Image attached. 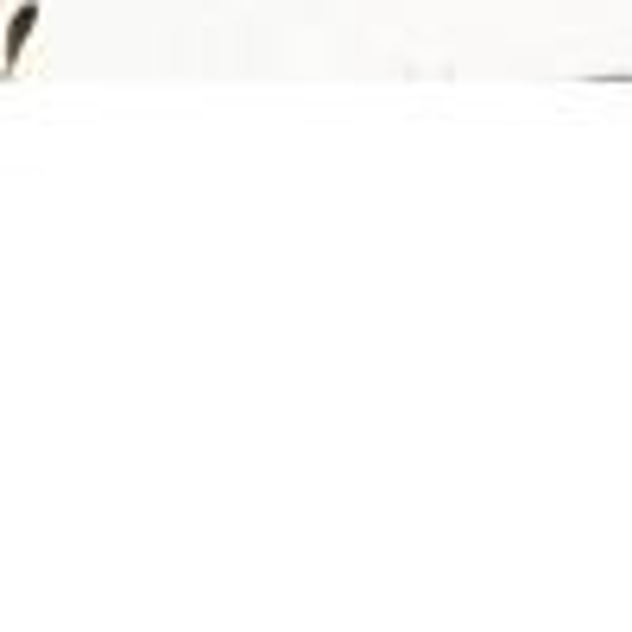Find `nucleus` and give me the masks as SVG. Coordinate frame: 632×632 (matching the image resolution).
<instances>
[{"instance_id":"f257e3e1","label":"nucleus","mask_w":632,"mask_h":632,"mask_svg":"<svg viewBox=\"0 0 632 632\" xmlns=\"http://www.w3.org/2000/svg\"><path fill=\"white\" fill-rule=\"evenodd\" d=\"M32 20H38V13H32V7H25L20 20H13V32H7V45H25V32H32Z\"/></svg>"}]
</instances>
